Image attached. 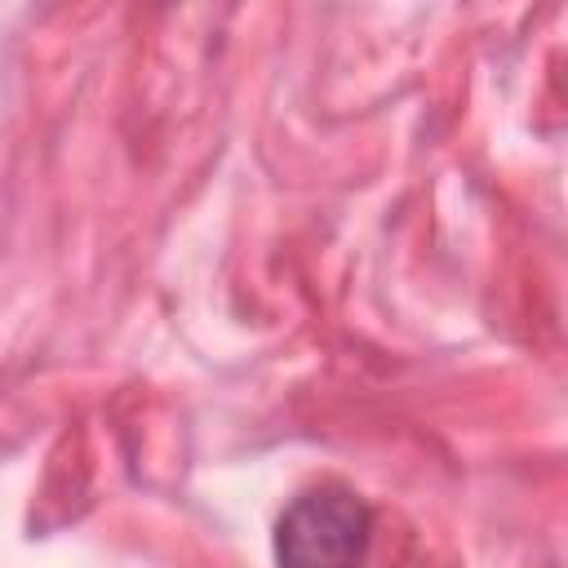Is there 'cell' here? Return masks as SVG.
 <instances>
[{
  "label": "cell",
  "instance_id": "6da1fadb",
  "mask_svg": "<svg viewBox=\"0 0 568 568\" xmlns=\"http://www.w3.org/2000/svg\"><path fill=\"white\" fill-rule=\"evenodd\" d=\"M373 515L351 488H311L288 501L275 524L280 568H355L368 546Z\"/></svg>",
  "mask_w": 568,
  "mask_h": 568
}]
</instances>
